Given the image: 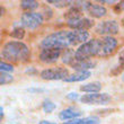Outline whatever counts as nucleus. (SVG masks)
Wrapping results in <instances>:
<instances>
[{
    "instance_id": "nucleus-12",
    "label": "nucleus",
    "mask_w": 124,
    "mask_h": 124,
    "mask_svg": "<svg viewBox=\"0 0 124 124\" xmlns=\"http://www.w3.org/2000/svg\"><path fill=\"white\" fill-rule=\"evenodd\" d=\"M87 13L90 15V16L95 17V18H101L106 15V8L103 6H99V5H94V3H90L87 9Z\"/></svg>"
},
{
    "instance_id": "nucleus-7",
    "label": "nucleus",
    "mask_w": 124,
    "mask_h": 124,
    "mask_svg": "<svg viewBox=\"0 0 124 124\" xmlns=\"http://www.w3.org/2000/svg\"><path fill=\"white\" fill-rule=\"evenodd\" d=\"M111 96L106 93L103 94H86L80 97V101L84 104H90V105H105L111 101Z\"/></svg>"
},
{
    "instance_id": "nucleus-23",
    "label": "nucleus",
    "mask_w": 124,
    "mask_h": 124,
    "mask_svg": "<svg viewBox=\"0 0 124 124\" xmlns=\"http://www.w3.org/2000/svg\"><path fill=\"white\" fill-rule=\"evenodd\" d=\"M0 69H1V72H5V71H13L14 70V67L9 63H6V62H1L0 63Z\"/></svg>"
},
{
    "instance_id": "nucleus-11",
    "label": "nucleus",
    "mask_w": 124,
    "mask_h": 124,
    "mask_svg": "<svg viewBox=\"0 0 124 124\" xmlns=\"http://www.w3.org/2000/svg\"><path fill=\"white\" fill-rule=\"evenodd\" d=\"M71 68L77 70L79 72H85L88 71V69H93L95 67V62L92 60H77L75 59V61L72 62Z\"/></svg>"
},
{
    "instance_id": "nucleus-8",
    "label": "nucleus",
    "mask_w": 124,
    "mask_h": 124,
    "mask_svg": "<svg viewBox=\"0 0 124 124\" xmlns=\"http://www.w3.org/2000/svg\"><path fill=\"white\" fill-rule=\"evenodd\" d=\"M96 33L101 35H114L118 33V25L115 20H105L96 26Z\"/></svg>"
},
{
    "instance_id": "nucleus-21",
    "label": "nucleus",
    "mask_w": 124,
    "mask_h": 124,
    "mask_svg": "<svg viewBox=\"0 0 124 124\" xmlns=\"http://www.w3.org/2000/svg\"><path fill=\"white\" fill-rule=\"evenodd\" d=\"M54 108H55L54 103H52V101H49V99H45V101H44V103H43V111L45 112V113H51V112L54 111Z\"/></svg>"
},
{
    "instance_id": "nucleus-3",
    "label": "nucleus",
    "mask_w": 124,
    "mask_h": 124,
    "mask_svg": "<svg viewBox=\"0 0 124 124\" xmlns=\"http://www.w3.org/2000/svg\"><path fill=\"white\" fill-rule=\"evenodd\" d=\"M99 51V39H90L79 46L75 52L77 60H89V58L98 55Z\"/></svg>"
},
{
    "instance_id": "nucleus-1",
    "label": "nucleus",
    "mask_w": 124,
    "mask_h": 124,
    "mask_svg": "<svg viewBox=\"0 0 124 124\" xmlns=\"http://www.w3.org/2000/svg\"><path fill=\"white\" fill-rule=\"evenodd\" d=\"M76 45L73 31H60L46 36L41 42V47L44 49H68L69 46Z\"/></svg>"
},
{
    "instance_id": "nucleus-29",
    "label": "nucleus",
    "mask_w": 124,
    "mask_h": 124,
    "mask_svg": "<svg viewBox=\"0 0 124 124\" xmlns=\"http://www.w3.org/2000/svg\"><path fill=\"white\" fill-rule=\"evenodd\" d=\"M0 112H1V118H2L3 117V107H2V106L0 107Z\"/></svg>"
},
{
    "instance_id": "nucleus-9",
    "label": "nucleus",
    "mask_w": 124,
    "mask_h": 124,
    "mask_svg": "<svg viewBox=\"0 0 124 124\" xmlns=\"http://www.w3.org/2000/svg\"><path fill=\"white\" fill-rule=\"evenodd\" d=\"M67 24H68L69 27H71L73 30L87 31L94 26V20L89 19V18H86V17H81V18H78V19L68 20Z\"/></svg>"
},
{
    "instance_id": "nucleus-22",
    "label": "nucleus",
    "mask_w": 124,
    "mask_h": 124,
    "mask_svg": "<svg viewBox=\"0 0 124 124\" xmlns=\"http://www.w3.org/2000/svg\"><path fill=\"white\" fill-rule=\"evenodd\" d=\"M13 80H14L13 76L8 75V73H5V72H1V75H0V84H1V85L10 84Z\"/></svg>"
},
{
    "instance_id": "nucleus-10",
    "label": "nucleus",
    "mask_w": 124,
    "mask_h": 124,
    "mask_svg": "<svg viewBox=\"0 0 124 124\" xmlns=\"http://www.w3.org/2000/svg\"><path fill=\"white\" fill-rule=\"evenodd\" d=\"M60 54H61V50L59 49H44L39 53V59L45 63H52L59 59Z\"/></svg>"
},
{
    "instance_id": "nucleus-27",
    "label": "nucleus",
    "mask_w": 124,
    "mask_h": 124,
    "mask_svg": "<svg viewBox=\"0 0 124 124\" xmlns=\"http://www.w3.org/2000/svg\"><path fill=\"white\" fill-rule=\"evenodd\" d=\"M39 124H55V123H51V122H47V121H41Z\"/></svg>"
},
{
    "instance_id": "nucleus-14",
    "label": "nucleus",
    "mask_w": 124,
    "mask_h": 124,
    "mask_svg": "<svg viewBox=\"0 0 124 124\" xmlns=\"http://www.w3.org/2000/svg\"><path fill=\"white\" fill-rule=\"evenodd\" d=\"M90 76H92V73H90L89 71L78 72V73H72V75H69L68 77L64 79V81H67V82L82 81V80H86V79H88Z\"/></svg>"
},
{
    "instance_id": "nucleus-16",
    "label": "nucleus",
    "mask_w": 124,
    "mask_h": 124,
    "mask_svg": "<svg viewBox=\"0 0 124 124\" xmlns=\"http://www.w3.org/2000/svg\"><path fill=\"white\" fill-rule=\"evenodd\" d=\"M63 124H99V118L95 117V116H90V117L86 118H75L72 121H69Z\"/></svg>"
},
{
    "instance_id": "nucleus-31",
    "label": "nucleus",
    "mask_w": 124,
    "mask_h": 124,
    "mask_svg": "<svg viewBox=\"0 0 124 124\" xmlns=\"http://www.w3.org/2000/svg\"><path fill=\"white\" fill-rule=\"evenodd\" d=\"M122 24H123V25H124V18H123V20H122Z\"/></svg>"
},
{
    "instance_id": "nucleus-4",
    "label": "nucleus",
    "mask_w": 124,
    "mask_h": 124,
    "mask_svg": "<svg viewBox=\"0 0 124 124\" xmlns=\"http://www.w3.org/2000/svg\"><path fill=\"white\" fill-rule=\"evenodd\" d=\"M99 39V51L97 56H108L117 47V41L112 36H104Z\"/></svg>"
},
{
    "instance_id": "nucleus-17",
    "label": "nucleus",
    "mask_w": 124,
    "mask_h": 124,
    "mask_svg": "<svg viewBox=\"0 0 124 124\" xmlns=\"http://www.w3.org/2000/svg\"><path fill=\"white\" fill-rule=\"evenodd\" d=\"M81 10L78 9L76 6H72L70 9L64 14V17L67 22L68 20H73V19H78V18H81Z\"/></svg>"
},
{
    "instance_id": "nucleus-15",
    "label": "nucleus",
    "mask_w": 124,
    "mask_h": 124,
    "mask_svg": "<svg viewBox=\"0 0 124 124\" xmlns=\"http://www.w3.org/2000/svg\"><path fill=\"white\" fill-rule=\"evenodd\" d=\"M101 82L95 81V82H90V84H87V85H84L80 87V90L85 93H90V94H96L101 90Z\"/></svg>"
},
{
    "instance_id": "nucleus-30",
    "label": "nucleus",
    "mask_w": 124,
    "mask_h": 124,
    "mask_svg": "<svg viewBox=\"0 0 124 124\" xmlns=\"http://www.w3.org/2000/svg\"><path fill=\"white\" fill-rule=\"evenodd\" d=\"M122 80H123V82H124V75L122 76Z\"/></svg>"
},
{
    "instance_id": "nucleus-28",
    "label": "nucleus",
    "mask_w": 124,
    "mask_h": 124,
    "mask_svg": "<svg viewBox=\"0 0 124 124\" xmlns=\"http://www.w3.org/2000/svg\"><path fill=\"white\" fill-rule=\"evenodd\" d=\"M101 2H104V3H109V5H111V3H114L115 1H105V0H104V1H101Z\"/></svg>"
},
{
    "instance_id": "nucleus-6",
    "label": "nucleus",
    "mask_w": 124,
    "mask_h": 124,
    "mask_svg": "<svg viewBox=\"0 0 124 124\" xmlns=\"http://www.w3.org/2000/svg\"><path fill=\"white\" fill-rule=\"evenodd\" d=\"M41 78L44 80H64L69 76L68 69L67 68H52V69H45L41 72Z\"/></svg>"
},
{
    "instance_id": "nucleus-2",
    "label": "nucleus",
    "mask_w": 124,
    "mask_h": 124,
    "mask_svg": "<svg viewBox=\"0 0 124 124\" xmlns=\"http://www.w3.org/2000/svg\"><path fill=\"white\" fill-rule=\"evenodd\" d=\"M2 56L7 61L10 62H20L26 61L30 58V50L26 44L18 41H11L3 45Z\"/></svg>"
},
{
    "instance_id": "nucleus-25",
    "label": "nucleus",
    "mask_w": 124,
    "mask_h": 124,
    "mask_svg": "<svg viewBox=\"0 0 124 124\" xmlns=\"http://www.w3.org/2000/svg\"><path fill=\"white\" fill-rule=\"evenodd\" d=\"M67 97H68L69 99L76 101V99H78V98H79V96H78V94H76V93H70V94L67 95Z\"/></svg>"
},
{
    "instance_id": "nucleus-20",
    "label": "nucleus",
    "mask_w": 124,
    "mask_h": 124,
    "mask_svg": "<svg viewBox=\"0 0 124 124\" xmlns=\"http://www.w3.org/2000/svg\"><path fill=\"white\" fill-rule=\"evenodd\" d=\"M10 36L14 37V39H22L25 36V31H24L23 27H16L15 30H13V32L10 33Z\"/></svg>"
},
{
    "instance_id": "nucleus-13",
    "label": "nucleus",
    "mask_w": 124,
    "mask_h": 124,
    "mask_svg": "<svg viewBox=\"0 0 124 124\" xmlns=\"http://www.w3.org/2000/svg\"><path fill=\"white\" fill-rule=\"evenodd\" d=\"M80 115H81V112L72 109V108H67V109H63L62 112H60L59 116L63 121H68V120H75V118L79 117Z\"/></svg>"
},
{
    "instance_id": "nucleus-26",
    "label": "nucleus",
    "mask_w": 124,
    "mask_h": 124,
    "mask_svg": "<svg viewBox=\"0 0 124 124\" xmlns=\"http://www.w3.org/2000/svg\"><path fill=\"white\" fill-rule=\"evenodd\" d=\"M26 72L27 73H37V71H36L35 69H27Z\"/></svg>"
},
{
    "instance_id": "nucleus-19",
    "label": "nucleus",
    "mask_w": 124,
    "mask_h": 124,
    "mask_svg": "<svg viewBox=\"0 0 124 124\" xmlns=\"http://www.w3.org/2000/svg\"><path fill=\"white\" fill-rule=\"evenodd\" d=\"M47 3H52L53 6L58 7V8H63L69 5H72L73 1H67V0H49Z\"/></svg>"
},
{
    "instance_id": "nucleus-24",
    "label": "nucleus",
    "mask_w": 124,
    "mask_h": 124,
    "mask_svg": "<svg viewBox=\"0 0 124 124\" xmlns=\"http://www.w3.org/2000/svg\"><path fill=\"white\" fill-rule=\"evenodd\" d=\"M114 10L116 14H120L121 11H123L124 10V1H120L118 3H116L114 7Z\"/></svg>"
},
{
    "instance_id": "nucleus-5",
    "label": "nucleus",
    "mask_w": 124,
    "mask_h": 124,
    "mask_svg": "<svg viewBox=\"0 0 124 124\" xmlns=\"http://www.w3.org/2000/svg\"><path fill=\"white\" fill-rule=\"evenodd\" d=\"M20 23L25 28L35 30L43 23V15L39 13H24L20 18Z\"/></svg>"
},
{
    "instance_id": "nucleus-18",
    "label": "nucleus",
    "mask_w": 124,
    "mask_h": 124,
    "mask_svg": "<svg viewBox=\"0 0 124 124\" xmlns=\"http://www.w3.org/2000/svg\"><path fill=\"white\" fill-rule=\"evenodd\" d=\"M20 7L25 10H34L39 7V2L35 0H23L20 1Z\"/></svg>"
}]
</instances>
